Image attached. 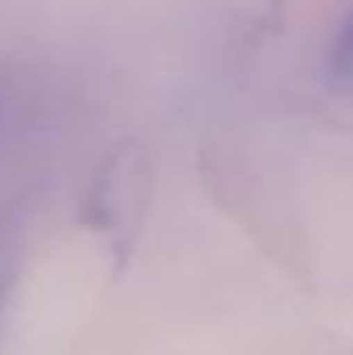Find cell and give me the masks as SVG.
Returning <instances> with one entry per match:
<instances>
[{
	"mask_svg": "<svg viewBox=\"0 0 353 355\" xmlns=\"http://www.w3.org/2000/svg\"><path fill=\"white\" fill-rule=\"evenodd\" d=\"M50 91L28 69L0 66V162L44 135L54 110Z\"/></svg>",
	"mask_w": 353,
	"mask_h": 355,
	"instance_id": "1",
	"label": "cell"
},
{
	"mask_svg": "<svg viewBox=\"0 0 353 355\" xmlns=\"http://www.w3.org/2000/svg\"><path fill=\"white\" fill-rule=\"evenodd\" d=\"M31 227V209L28 196H16L0 206V321L16 293L19 275H22L25 259V237Z\"/></svg>",
	"mask_w": 353,
	"mask_h": 355,
	"instance_id": "2",
	"label": "cell"
}]
</instances>
